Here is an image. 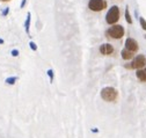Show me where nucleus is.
<instances>
[{
    "label": "nucleus",
    "mask_w": 146,
    "mask_h": 138,
    "mask_svg": "<svg viewBox=\"0 0 146 138\" xmlns=\"http://www.w3.org/2000/svg\"><path fill=\"white\" fill-rule=\"evenodd\" d=\"M125 34V29L121 25H114L110 26L106 30V36L111 40H121Z\"/></svg>",
    "instance_id": "obj_1"
},
{
    "label": "nucleus",
    "mask_w": 146,
    "mask_h": 138,
    "mask_svg": "<svg viewBox=\"0 0 146 138\" xmlns=\"http://www.w3.org/2000/svg\"><path fill=\"white\" fill-rule=\"evenodd\" d=\"M119 16H121V11L118 6H111L108 9L107 14H106V22L109 26H114L117 25V22L119 21Z\"/></svg>",
    "instance_id": "obj_2"
},
{
    "label": "nucleus",
    "mask_w": 146,
    "mask_h": 138,
    "mask_svg": "<svg viewBox=\"0 0 146 138\" xmlns=\"http://www.w3.org/2000/svg\"><path fill=\"white\" fill-rule=\"evenodd\" d=\"M101 98L106 102H115L118 98V92H117L116 88L110 87V86L103 87L101 90Z\"/></svg>",
    "instance_id": "obj_3"
},
{
    "label": "nucleus",
    "mask_w": 146,
    "mask_h": 138,
    "mask_svg": "<svg viewBox=\"0 0 146 138\" xmlns=\"http://www.w3.org/2000/svg\"><path fill=\"white\" fill-rule=\"evenodd\" d=\"M146 66V57L144 55H137L132 62L130 64L124 65L125 68H129V70H140Z\"/></svg>",
    "instance_id": "obj_4"
},
{
    "label": "nucleus",
    "mask_w": 146,
    "mask_h": 138,
    "mask_svg": "<svg viewBox=\"0 0 146 138\" xmlns=\"http://www.w3.org/2000/svg\"><path fill=\"white\" fill-rule=\"evenodd\" d=\"M108 6L106 0H89L88 1V8L92 12H102L103 9H106Z\"/></svg>",
    "instance_id": "obj_5"
},
{
    "label": "nucleus",
    "mask_w": 146,
    "mask_h": 138,
    "mask_svg": "<svg viewBox=\"0 0 146 138\" xmlns=\"http://www.w3.org/2000/svg\"><path fill=\"white\" fill-rule=\"evenodd\" d=\"M124 45H125V49H127L129 51H131V52H135V54L137 52L138 49H139L138 42H137L135 38H132V37H127V38L125 40Z\"/></svg>",
    "instance_id": "obj_6"
},
{
    "label": "nucleus",
    "mask_w": 146,
    "mask_h": 138,
    "mask_svg": "<svg viewBox=\"0 0 146 138\" xmlns=\"http://www.w3.org/2000/svg\"><path fill=\"white\" fill-rule=\"evenodd\" d=\"M99 51H100V54L103 55V56H110V55L114 54L115 49H114L113 44H110V43H103L99 48Z\"/></svg>",
    "instance_id": "obj_7"
},
{
    "label": "nucleus",
    "mask_w": 146,
    "mask_h": 138,
    "mask_svg": "<svg viewBox=\"0 0 146 138\" xmlns=\"http://www.w3.org/2000/svg\"><path fill=\"white\" fill-rule=\"evenodd\" d=\"M121 56H122V58H123L124 60H131V59L135 58V52H131V51H129L127 49L124 48V49L121 51Z\"/></svg>",
    "instance_id": "obj_8"
},
{
    "label": "nucleus",
    "mask_w": 146,
    "mask_h": 138,
    "mask_svg": "<svg viewBox=\"0 0 146 138\" xmlns=\"http://www.w3.org/2000/svg\"><path fill=\"white\" fill-rule=\"evenodd\" d=\"M136 77L139 81L141 82H146V66L144 68H140V70H137L136 72Z\"/></svg>",
    "instance_id": "obj_9"
},
{
    "label": "nucleus",
    "mask_w": 146,
    "mask_h": 138,
    "mask_svg": "<svg viewBox=\"0 0 146 138\" xmlns=\"http://www.w3.org/2000/svg\"><path fill=\"white\" fill-rule=\"evenodd\" d=\"M30 21H31V13L28 12L27 19H26V23H25V29H26V33H27L28 36H30Z\"/></svg>",
    "instance_id": "obj_10"
},
{
    "label": "nucleus",
    "mask_w": 146,
    "mask_h": 138,
    "mask_svg": "<svg viewBox=\"0 0 146 138\" xmlns=\"http://www.w3.org/2000/svg\"><path fill=\"white\" fill-rule=\"evenodd\" d=\"M125 21L129 25H132V22H133L132 18H131V14H130V11H129V6L125 7Z\"/></svg>",
    "instance_id": "obj_11"
},
{
    "label": "nucleus",
    "mask_w": 146,
    "mask_h": 138,
    "mask_svg": "<svg viewBox=\"0 0 146 138\" xmlns=\"http://www.w3.org/2000/svg\"><path fill=\"white\" fill-rule=\"evenodd\" d=\"M46 74L50 79V82H53V79H54V73H53V70L52 68H49V70L46 71Z\"/></svg>",
    "instance_id": "obj_12"
},
{
    "label": "nucleus",
    "mask_w": 146,
    "mask_h": 138,
    "mask_svg": "<svg viewBox=\"0 0 146 138\" xmlns=\"http://www.w3.org/2000/svg\"><path fill=\"white\" fill-rule=\"evenodd\" d=\"M138 19H139V25H140L141 29L146 31V20L143 18V16H140V18H138Z\"/></svg>",
    "instance_id": "obj_13"
},
{
    "label": "nucleus",
    "mask_w": 146,
    "mask_h": 138,
    "mask_svg": "<svg viewBox=\"0 0 146 138\" xmlns=\"http://www.w3.org/2000/svg\"><path fill=\"white\" fill-rule=\"evenodd\" d=\"M16 80H17V78H16V77H12V78H7V79H6V82H7V84H9V85H14Z\"/></svg>",
    "instance_id": "obj_14"
},
{
    "label": "nucleus",
    "mask_w": 146,
    "mask_h": 138,
    "mask_svg": "<svg viewBox=\"0 0 146 138\" xmlns=\"http://www.w3.org/2000/svg\"><path fill=\"white\" fill-rule=\"evenodd\" d=\"M29 45H30V49H31L33 51H36V50H37V45H36V43H35V42H33V41H31V42L29 43Z\"/></svg>",
    "instance_id": "obj_15"
},
{
    "label": "nucleus",
    "mask_w": 146,
    "mask_h": 138,
    "mask_svg": "<svg viewBox=\"0 0 146 138\" xmlns=\"http://www.w3.org/2000/svg\"><path fill=\"white\" fill-rule=\"evenodd\" d=\"M12 55H13L14 57H16V56H19V51H17V50H13V51H12Z\"/></svg>",
    "instance_id": "obj_16"
},
{
    "label": "nucleus",
    "mask_w": 146,
    "mask_h": 138,
    "mask_svg": "<svg viewBox=\"0 0 146 138\" xmlns=\"http://www.w3.org/2000/svg\"><path fill=\"white\" fill-rule=\"evenodd\" d=\"M26 3H27V0H23V1H22V4H21V8H23V7H25Z\"/></svg>",
    "instance_id": "obj_17"
},
{
    "label": "nucleus",
    "mask_w": 146,
    "mask_h": 138,
    "mask_svg": "<svg viewBox=\"0 0 146 138\" xmlns=\"http://www.w3.org/2000/svg\"><path fill=\"white\" fill-rule=\"evenodd\" d=\"M0 1H4V3H7V1H11V0H0Z\"/></svg>",
    "instance_id": "obj_18"
},
{
    "label": "nucleus",
    "mask_w": 146,
    "mask_h": 138,
    "mask_svg": "<svg viewBox=\"0 0 146 138\" xmlns=\"http://www.w3.org/2000/svg\"><path fill=\"white\" fill-rule=\"evenodd\" d=\"M0 44H4V40H0Z\"/></svg>",
    "instance_id": "obj_19"
}]
</instances>
